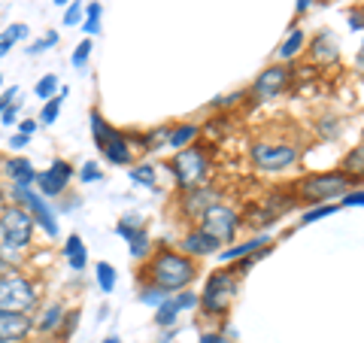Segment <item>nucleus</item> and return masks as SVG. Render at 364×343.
Instances as JSON below:
<instances>
[{
	"mask_svg": "<svg viewBox=\"0 0 364 343\" xmlns=\"http://www.w3.org/2000/svg\"><path fill=\"white\" fill-rule=\"evenodd\" d=\"M195 280H198V261L173 246H158L140 268V285L152 283L167 295L188 289Z\"/></svg>",
	"mask_w": 364,
	"mask_h": 343,
	"instance_id": "obj_1",
	"label": "nucleus"
},
{
	"mask_svg": "<svg viewBox=\"0 0 364 343\" xmlns=\"http://www.w3.org/2000/svg\"><path fill=\"white\" fill-rule=\"evenodd\" d=\"M355 186H358V179L343 174V170H322V174L301 176L291 186V191L306 207H318V204H331L334 198H343V194Z\"/></svg>",
	"mask_w": 364,
	"mask_h": 343,
	"instance_id": "obj_2",
	"label": "nucleus"
},
{
	"mask_svg": "<svg viewBox=\"0 0 364 343\" xmlns=\"http://www.w3.org/2000/svg\"><path fill=\"white\" fill-rule=\"evenodd\" d=\"M88 125H91V137H95V146H97L100 155H104L109 164H116V167L134 164V152H136V149H134L131 134L112 128V125L104 119V112H100L97 107L88 110Z\"/></svg>",
	"mask_w": 364,
	"mask_h": 343,
	"instance_id": "obj_3",
	"label": "nucleus"
},
{
	"mask_svg": "<svg viewBox=\"0 0 364 343\" xmlns=\"http://www.w3.org/2000/svg\"><path fill=\"white\" fill-rule=\"evenodd\" d=\"M237 292H240V273L219 268L207 277V285L200 292V310L210 319H225L231 313V307L237 301Z\"/></svg>",
	"mask_w": 364,
	"mask_h": 343,
	"instance_id": "obj_4",
	"label": "nucleus"
},
{
	"mask_svg": "<svg viewBox=\"0 0 364 343\" xmlns=\"http://www.w3.org/2000/svg\"><path fill=\"white\" fill-rule=\"evenodd\" d=\"M167 170L173 174V182L182 191L210 182L213 162H210L207 146H203V143H191V146H186V149L173 152V155H170V162H167Z\"/></svg>",
	"mask_w": 364,
	"mask_h": 343,
	"instance_id": "obj_5",
	"label": "nucleus"
},
{
	"mask_svg": "<svg viewBox=\"0 0 364 343\" xmlns=\"http://www.w3.org/2000/svg\"><path fill=\"white\" fill-rule=\"evenodd\" d=\"M298 158H301L298 143L282 140V137H261V140L249 146V162L261 174H282V170L298 164Z\"/></svg>",
	"mask_w": 364,
	"mask_h": 343,
	"instance_id": "obj_6",
	"label": "nucleus"
},
{
	"mask_svg": "<svg viewBox=\"0 0 364 343\" xmlns=\"http://www.w3.org/2000/svg\"><path fill=\"white\" fill-rule=\"evenodd\" d=\"M298 198H294V191L286 189V191H270L264 198H258L255 204H249V207L240 213V219L246 228H252V231H264V228L277 225L282 216H286L291 207H298Z\"/></svg>",
	"mask_w": 364,
	"mask_h": 343,
	"instance_id": "obj_7",
	"label": "nucleus"
},
{
	"mask_svg": "<svg viewBox=\"0 0 364 343\" xmlns=\"http://www.w3.org/2000/svg\"><path fill=\"white\" fill-rule=\"evenodd\" d=\"M40 301V292L33 280H28L18 270H6L0 277V310L9 313H31Z\"/></svg>",
	"mask_w": 364,
	"mask_h": 343,
	"instance_id": "obj_8",
	"label": "nucleus"
},
{
	"mask_svg": "<svg viewBox=\"0 0 364 343\" xmlns=\"http://www.w3.org/2000/svg\"><path fill=\"white\" fill-rule=\"evenodd\" d=\"M31 237H33V216L28 213V207L6 204L0 210V243L31 249Z\"/></svg>",
	"mask_w": 364,
	"mask_h": 343,
	"instance_id": "obj_9",
	"label": "nucleus"
},
{
	"mask_svg": "<svg viewBox=\"0 0 364 343\" xmlns=\"http://www.w3.org/2000/svg\"><path fill=\"white\" fill-rule=\"evenodd\" d=\"M240 225H243L240 210L228 207V204H222V201H219V204H213V207L198 219V228H203L207 234H213L222 246H225V243H231V240L237 237Z\"/></svg>",
	"mask_w": 364,
	"mask_h": 343,
	"instance_id": "obj_10",
	"label": "nucleus"
},
{
	"mask_svg": "<svg viewBox=\"0 0 364 343\" xmlns=\"http://www.w3.org/2000/svg\"><path fill=\"white\" fill-rule=\"evenodd\" d=\"M294 83V70H291V64H270L264 67L258 76H255V83L252 88H249V95H252L255 100H277L279 95H286V91L291 88Z\"/></svg>",
	"mask_w": 364,
	"mask_h": 343,
	"instance_id": "obj_11",
	"label": "nucleus"
},
{
	"mask_svg": "<svg viewBox=\"0 0 364 343\" xmlns=\"http://www.w3.org/2000/svg\"><path fill=\"white\" fill-rule=\"evenodd\" d=\"M116 234L128 243V249H131V258H136V261H146L152 253H155V246H152V237H149V231H146V225L136 219V216H124V219L116 225Z\"/></svg>",
	"mask_w": 364,
	"mask_h": 343,
	"instance_id": "obj_12",
	"label": "nucleus"
},
{
	"mask_svg": "<svg viewBox=\"0 0 364 343\" xmlns=\"http://www.w3.org/2000/svg\"><path fill=\"white\" fill-rule=\"evenodd\" d=\"M73 176H76L73 164L64 162V158H55L49 170H37V182H33V186H37L43 198H61Z\"/></svg>",
	"mask_w": 364,
	"mask_h": 343,
	"instance_id": "obj_13",
	"label": "nucleus"
},
{
	"mask_svg": "<svg viewBox=\"0 0 364 343\" xmlns=\"http://www.w3.org/2000/svg\"><path fill=\"white\" fill-rule=\"evenodd\" d=\"M219 198H222L219 189H213L210 182L195 186V189H186V191H182V198H179V213L198 225V219L213 207V204H219Z\"/></svg>",
	"mask_w": 364,
	"mask_h": 343,
	"instance_id": "obj_14",
	"label": "nucleus"
},
{
	"mask_svg": "<svg viewBox=\"0 0 364 343\" xmlns=\"http://www.w3.org/2000/svg\"><path fill=\"white\" fill-rule=\"evenodd\" d=\"M306 58L316 67H334L340 61V43L331 31H318L313 40H306Z\"/></svg>",
	"mask_w": 364,
	"mask_h": 343,
	"instance_id": "obj_15",
	"label": "nucleus"
},
{
	"mask_svg": "<svg viewBox=\"0 0 364 343\" xmlns=\"http://www.w3.org/2000/svg\"><path fill=\"white\" fill-rule=\"evenodd\" d=\"M37 322H33L31 313H9L0 310V343H25Z\"/></svg>",
	"mask_w": 364,
	"mask_h": 343,
	"instance_id": "obj_16",
	"label": "nucleus"
},
{
	"mask_svg": "<svg viewBox=\"0 0 364 343\" xmlns=\"http://www.w3.org/2000/svg\"><path fill=\"white\" fill-rule=\"evenodd\" d=\"M179 249L198 261V258H207V255H219L222 253V243L213 234L203 231V228L195 225V228H188V231L179 237Z\"/></svg>",
	"mask_w": 364,
	"mask_h": 343,
	"instance_id": "obj_17",
	"label": "nucleus"
},
{
	"mask_svg": "<svg viewBox=\"0 0 364 343\" xmlns=\"http://www.w3.org/2000/svg\"><path fill=\"white\" fill-rule=\"evenodd\" d=\"M64 316H67V304H64V301L46 304L43 313L37 316V328H33V331H37V334H43V337H58Z\"/></svg>",
	"mask_w": 364,
	"mask_h": 343,
	"instance_id": "obj_18",
	"label": "nucleus"
},
{
	"mask_svg": "<svg viewBox=\"0 0 364 343\" xmlns=\"http://www.w3.org/2000/svg\"><path fill=\"white\" fill-rule=\"evenodd\" d=\"M267 243H273V240H270L267 234H255V237L243 240V243H234V246L222 249V253H219V261H222V265H234V261H240V258L255 255L258 249H264Z\"/></svg>",
	"mask_w": 364,
	"mask_h": 343,
	"instance_id": "obj_19",
	"label": "nucleus"
},
{
	"mask_svg": "<svg viewBox=\"0 0 364 343\" xmlns=\"http://www.w3.org/2000/svg\"><path fill=\"white\" fill-rule=\"evenodd\" d=\"M4 174L9 176V182L13 186H21V189H33V182H37V167H33L28 158H6L4 162Z\"/></svg>",
	"mask_w": 364,
	"mask_h": 343,
	"instance_id": "obj_20",
	"label": "nucleus"
},
{
	"mask_svg": "<svg viewBox=\"0 0 364 343\" xmlns=\"http://www.w3.org/2000/svg\"><path fill=\"white\" fill-rule=\"evenodd\" d=\"M131 140L136 146V152H158V149H164L170 140V125H158V128L146 131V134H134Z\"/></svg>",
	"mask_w": 364,
	"mask_h": 343,
	"instance_id": "obj_21",
	"label": "nucleus"
},
{
	"mask_svg": "<svg viewBox=\"0 0 364 343\" xmlns=\"http://www.w3.org/2000/svg\"><path fill=\"white\" fill-rule=\"evenodd\" d=\"M198 137H200V125H195V122H179V125H170V140H167V146L179 152V149H186V146L198 143Z\"/></svg>",
	"mask_w": 364,
	"mask_h": 343,
	"instance_id": "obj_22",
	"label": "nucleus"
},
{
	"mask_svg": "<svg viewBox=\"0 0 364 343\" xmlns=\"http://www.w3.org/2000/svg\"><path fill=\"white\" fill-rule=\"evenodd\" d=\"M304 49H306V33H304L301 28H294V25H291L289 37L282 40V46H279V52H277V55H279V61H282V64H291Z\"/></svg>",
	"mask_w": 364,
	"mask_h": 343,
	"instance_id": "obj_23",
	"label": "nucleus"
},
{
	"mask_svg": "<svg viewBox=\"0 0 364 343\" xmlns=\"http://www.w3.org/2000/svg\"><path fill=\"white\" fill-rule=\"evenodd\" d=\"M340 170H343V174H349V176H355V179L364 176V140L355 146V149H349V152L343 155V162H340Z\"/></svg>",
	"mask_w": 364,
	"mask_h": 343,
	"instance_id": "obj_24",
	"label": "nucleus"
},
{
	"mask_svg": "<svg viewBox=\"0 0 364 343\" xmlns=\"http://www.w3.org/2000/svg\"><path fill=\"white\" fill-rule=\"evenodd\" d=\"M95 277H97V289L104 292V295H112V292H116L119 273H116V268H112L109 261H97V265H95Z\"/></svg>",
	"mask_w": 364,
	"mask_h": 343,
	"instance_id": "obj_25",
	"label": "nucleus"
},
{
	"mask_svg": "<svg viewBox=\"0 0 364 343\" xmlns=\"http://www.w3.org/2000/svg\"><path fill=\"white\" fill-rule=\"evenodd\" d=\"M70 95V88H61L58 95H55L52 100H46L43 110H40V125H55L61 116V104H64V97Z\"/></svg>",
	"mask_w": 364,
	"mask_h": 343,
	"instance_id": "obj_26",
	"label": "nucleus"
},
{
	"mask_svg": "<svg viewBox=\"0 0 364 343\" xmlns=\"http://www.w3.org/2000/svg\"><path fill=\"white\" fill-rule=\"evenodd\" d=\"M131 182L143 189H158V170L152 164H131Z\"/></svg>",
	"mask_w": 364,
	"mask_h": 343,
	"instance_id": "obj_27",
	"label": "nucleus"
},
{
	"mask_svg": "<svg viewBox=\"0 0 364 343\" xmlns=\"http://www.w3.org/2000/svg\"><path fill=\"white\" fill-rule=\"evenodd\" d=\"M179 313H182V310L176 307V301H173V298H167V301L155 310V325H158V328H176Z\"/></svg>",
	"mask_w": 364,
	"mask_h": 343,
	"instance_id": "obj_28",
	"label": "nucleus"
},
{
	"mask_svg": "<svg viewBox=\"0 0 364 343\" xmlns=\"http://www.w3.org/2000/svg\"><path fill=\"white\" fill-rule=\"evenodd\" d=\"M58 91H61V85H58V76H55V73L40 76L37 85H33V95H37V100H52Z\"/></svg>",
	"mask_w": 364,
	"mask_h": 343,
	"instance_id": "obj_29",
	"label": "nucleus"
},
{
	"mask_svg": "<svg viewBox=\"0 0 364 343\" xmlns=\"http://www.w3.org/2000/svg\"><path fill=\"white\" fill-rule=\"evenodd\" d=\"M337 210H340V204H318V207L304 210L301 225H313V222H318V219H328V216H334Z\"/></svg>",
	"mask_w": 364,
	"mask_h": 343,
	"instance_id": "obj_30",
	"label": "nucleus"
},
{
	"mask_svg": "<svg viewBox=\"0 0 364 343\" xmlns=\"http://www.w3.org/2000/svg\"><path fill=\"white\" fill-rule=\"evenodd\" d=\"M167 301V292H161L158 285H152V283H143L140 285V304H146V307H161Z\"/></svg>",
	"mask_w": 364,
	"mask_h": 343,
	"instance_id": "obj_31",
	"label": "nucleus"
},
{
	"mask_svg": "<svg viewBox=\"0 0 364 343\" xmlns=\"http://www.w3.org/2000/svg\"><path fill=\"white\" fill-rule=\"evenodd\" d=\"M85 21V4H79V0H70L64 9V28H76Z\"/></svg>",
	"mask_w": 364,
	"mask_h": 343,
	"instance_id": "obj_32",
	"label": "nucleus"
},
{
	"mask_svg": "<svg viewBox=\"0 0 364 343\" xmlns=\"http://www.w3.org/2000/svg\"><path fill=\"white\" fill-rule=\"evenodd\" d=\"M79 310H67V316H64V322H61V331H58V343H67L73 337V331L79 328Z\"/></svg>",
	"mask_w": 364,
	"mask_h": 343,
	"instance_id": "obj_33",
	"label": "nucleus"
},
{
	"mask_svg": "<svg viewBox=\"0 0 364 343\" xmlns=\"http://www.w3.org/2000/svg\"><path fill=\"white\" fill-rule=\"evenodd\" d=\"M88 58H91V37H85L82 43L73 49V58H70V64L76 67V70H85V64H88Z\"/></svg>",
	"mask_w": 364,
	"mask_h": 343,
	"instance_id": "obj_34",
	"label": "nucleus"
},
{
	"mask_svg": "<svg viewBox=\"0 0 364 343\" xmlns=\"http://www.w3.org/2000/svg\"><path fill=\"white\" fill-rule=\"evenodd\" d=\"M173 301H176L179 310H195V307H200V295L188 292V289H182V292L173 295Z\"/></svg>",
	"mask_w": 364,
	"mask_h": 343,
	"instance_id": "obj_35",
	"label": "nucleus"
},
{
	"mask_svg": "<svg viewBox=\"0 0 364 343\" xmlns=\"http://www.w3.org/2000/svg\"><path fill=\"white\" fill-rule=\"evenodd\" d=\"M82 182H100L104 179V174H100V164L97 162H85L82 167H79V174H76Z\"/></svg>",
	"mask_w": 364,
	"mask_h": 343,
	"instance_id": "obj_36",
	"label": "nucleus"
},
{
	"mask_svg": "<svg viewBox=\"0 0 364 343\" xmlns=\"http://www.w3.org/2000/svg\"><path fill=\"white\" fill-rule=\"evenodd\" d=\"M28 33H31V28L25 25V21H16V25H9V28L4 31V37L16 46V43H21V40H28Z\"/></svg>",
	"mask_w": 364,
	"mask_h": 343,
	"instance_id": "obj_37",
	"label": "nucleus"
},
{
	"mask_svg": "<svg viewBox=\"0 0 364 343\" xmlns=\"http://www.w3.org/2000/svg\"><path fill=\"white\" fill-rule=\"evenodd\" d=\"M67 265H70V270H76V273H82L85 268H88V249L82 246V249H76V253L67 258Z\"/></svg>",
	"mask_w": 364,
	"mask_h": 343,
	"instance_id": "obj_38",
	"label": "nucleus"
},
{
	"mask_svg": "<svg viewBox=\"0 0 364 343\" xmlns=\"http://www.w3.org/2000/svg\"><path fill=\"white\" fill-rule=\"evenodd\" d=\"M340 207H364V189H349L340 198Z\"/></svg>",
	"mask_w": 364,
	"mask_h": 343,
	"instance_id": "obj_39",
	"label": "nucleus"
},
{
	"mask_svg": "<svg viewBox=\"0 0 364 343\" xmlns=\"http://www.w3.org/2000/svg\"><path fill=\"white\" fill-rule=\"evenodd\" d=\"M82 246H85V240L79 237V234H70V237L64 240V246H61V255H64V258H70L76 249H82Z\"/></svg>",
	"mask_w": 364,
	"mask_h": 343,
	"instance_id": "obj_40",
	"label": "nucleus"
},
{
	"mask_svg": "<svg viewBox=\"0 0 364 343\" xmlns=\"http://www.w3.org/2000/svg\"><path fill=\"white\" fill-rule=\"evenodd\" d=\"M18 112H21V104L16 100V104H9L4 112H0V122L4 125H18Z\"/></svg>",
	"mask_w": 364,
	"mask_h": 343,
	"instance_id": "obj_41",
	"label": "nucleus"
},
{
	"mask_svg": "<svg viewBox=\"0 0 364 343\" xmlns=\"http://www.w3.org/2000/svg\"><path fill=\"white\" fill-rule=\"evenodd\" d=\"M346 19H349V28L352 31H364V9L361 6H352Z\"/></svg>",
	"mask_w": 364,
	"mask_h": 343,
	"instance_id": "obj_42",
	"label": "nucleus"
},
{
	"mask_svg": "<svg viewBox=\"0 0 364 343\" xmlns=\"http://www.w3.org/2000/svg\"><path fill=\"white\" fill-rule=\"evenodd\" d=\"M200 343H234V337H228L225 331H203Z\"/></svg>",
	"mask_w": 364,
	"mask_h": 343,
	"instance_id": "obj_43",
	"label": "nucleus"
},
{
	"mask_svg": "<svg viewBox=\"0 0 364 343\" xmlns=\"http://www.w3.org/2000/svg\"><path fill=\"white\" fill-rule=\"evenodd\" d=\"M337 134H340L337 119H334V116H325V119H322V137H331V140H334Z\"/></svg>",
	"mask_w": 364,
	"mask_h": 343,
	"instance_id": "obj_44",
	"label": "nucleus"
},
{
	"mask_svg": "<svg viewBox=\"0 0 364 343\" xmlns=\"http://www.w3.org/2000/svg\"><path fill=\"white\" fill-rule=\"evenodd\" d=\"M240 97H246V91H234V95H228V97H219V100H215V110H225V107H234L237 104V100H240Z\"/></svg>",
	"mask_w": 364,
	"mask_h": 343,
	"instance_id": "obj_45",
	"label": "nucleus"
},
{
	"mask_svg": "<svg viewBox=\"0 0 364 343\" xmlns=\"http://www.w3.org/2000/svg\"><path fill=\"white\" fill-rule=\"evenodd\" d=\"M16 97H18V88L13 85V88H6L4 95H0V112H4L9 104H16Z\"/></svg>",
	"mask_w": 364,
	"mask_h": 343,
	"instance_id": "obj_46",
	"label": "nucleus"
},
{
	"mask_svg": "<svg viewBox=\"0 0 364 343\" xmlns=\"http://www.w3.org/2000/svg\"><path fill=\"white\" fill-rule=\"evenodd\" d=\"M37 128H40L37 119H21V122H18V134H25V137H31Z\"/></svg>",
	"mask_w": 364,
	"mask_h": 343,
	"instance_id": "obj_47",
	"label": "nucleus"
},
{
	"mask_svg": "<svg viewBox=\"0 0 364 343\" xmlns=\"http://www.w3.org/2000/svg\"><path fill=\"white\" fill-rule=\"evenodd\" d=\"M82 31H85V37H95V33H100V19H85Z\"/></svg>",
	"mask_w": 364,
	"mask_h": 343,
	"instance_id": "obj_48",
	"label": "nucleus"
},
{
	"mask_svg": "<svg viewBox=\"0 0 364 343\" xmlns=\"http://www.w3.org/2000/svg\"><path fill=\"white\" fill-rule=\"evenodd\" d=\"M46 49H49V43H46V40L40 37L37 43H31V46H28V49H25V52H28V55H31V58H33V55H40V52H46Z\"/></svg>",
	"mask_w": 364,
	"mask_h": 343,
	"instance_id": "obj_49",
	"label": "nucleus"
},
{
	"mask_svg": "<svg viewBox=\"0 0 364 343\" xmlns=\"http://www.w3.org/2000/svg\"><path fill=\"white\" fill-rule=\"evenodd\" d=\"M100 16H104V6H100V4H95V0H91V4L85 6V19H100Z\"/></svg>",
	"mask_w": 364,
	"mask_h": 343,
	"instance_id": "obj_50",
	"label": "nucleus"
},
{
	"mask_svg": "<svg viewBox=\"0 0 364 343\" xmlns=\"http://www.w3.org/2000/svg\"><path fill=\"white\" fill-rule=\"evenodd\" d=\"M28 143H31V137H25V134H16L13 140H9V149H25Z\"/></svg>",
	"mask_w": 364,
	"mask_h": 343,
	"instance_id": "obj_51",
	"label": "nucleus"
},
{
	"mask_svg": "<svg viewBox=\"0 0 364 343\" xmlns=\"http://www.w3.org/2000/svg\"><path fill=\"white\" fill-rule=\"evenodd\" d=\"M316 4V0H298V4H294V16H306V13H310V6Z\"/></svg>",
	"mask_w": 364,
	"mask_h": 343,
	"instance_id": "obj_52",
	"label": "nucleus"
},
{
	"mask_svg": "<svg viewBox=\"0 0 364 343\" xmlns=\"http://www.w3.org/2000/svg\"><path fill=\"white\" fill-rule=\"evenodd\" d=\"M355 70L364 73V40H361V49H358V55H355Z\"/></svg>",
	"mask_w": 364,
	"mask_h": 343,
	"instance_id": "obj_53",
	"label": "nucleus"
},
{
	"mask_svg": "<svg viewBox=\"0 0 364 343\" xmlns=\"http://www.w3.org/2000/svg\"><path fill=\"white\" fill-rule=\"evenodd\" d=\"M6 52H13V43H9V40L4 37V33H0V58H4Z\"/></svg>",
	"mask_w": 364,
	"mask_h": 343,
	"instance_id": "obj_54",
	"label": "nucleus"
},
{
	"mask_svg": "<svg viewBox=\"0 0 364 343\" xmlns=\"http://www.w3.org/2000/svg\"><path fill=\"white\" fill-rule=\"evenodd\" d=\"M100 343H122V340H119L116 334H112V337H107V340H100Z\"/></svg>",
	"mask_w": 364,
	"mask_h": 343,
	"instance_id": "obj_55",
	"label": "nucleus"
},
{
	"mask_svg": "<svg viewBox=\"0 0 364 343\" xmlns=\"http://www.w3.org/2000/svg\"><path fill=\"white\" fill-rule=\"evenodd\" d=\"M52 4H55V6H67V4H70V0H52Z\"/></svg>",
	"mask_w": 364,
	"mask_h": 343,
	"instance_id": "obj_56",
	"label": "nucleus"
},
{
	"mask_svg": "<svg viewBox=\"0 0 364 343\" xmlns=\"http://www.w3.org/2000/svg\"><path fill=\"white\" fill-rule=\"evenodd\" d=\"M0 85H4V76H0Z\"/></svg>",
	"mask_w": 364,
	"mask_h": 343,
	"instance_id": "obj_57",
	"label": "nucleus"
},
{
	"mask_svg": "<svg viewBox=\"0 0 364 343\" xmlns=\"http://www.w3.org/2000/svg\"><path fill=\"white\" fill-rule=\"evenodd\" d=\"M318 4H328V0H318Z\"/></svg>",
	"mask_w": 364,
	"mask_h": 343,
	"instance_id": "obj_58",
	"label": "nucleus"
}]
</instances>
